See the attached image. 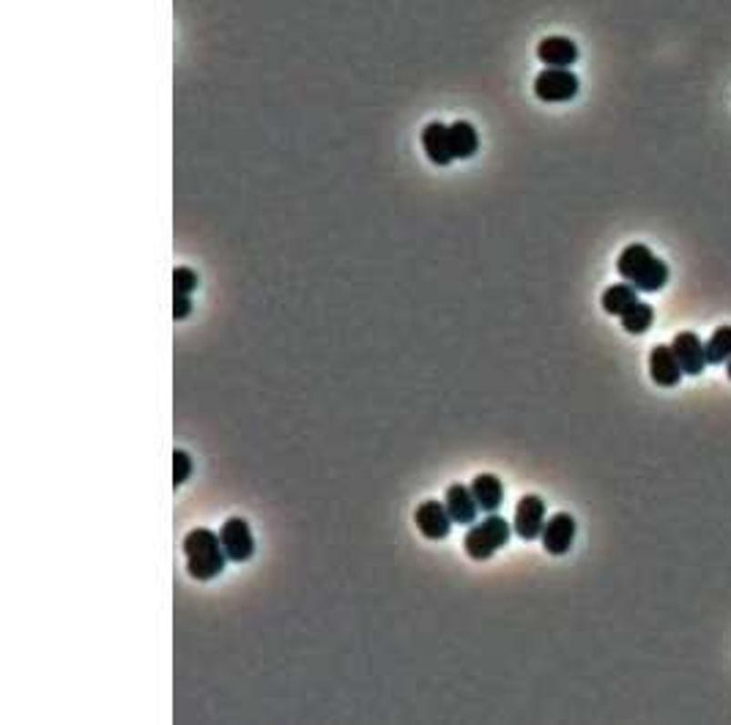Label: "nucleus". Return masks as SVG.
<instances>
[{"instance_id":"nucleus-1","label":"nucleus","mask_w":731,"mask_h":725,"mask_svg":"<svg viewBox=\"0 0 731 725\" xmlns=\"http://www.w3.org/2000/svg\"><path fill=\"white\" fill-rule=\"evenodd\" d=\"M616 271L624 282L644 293H657L668 282V266L644 244L624 247L616 260Z\"/></svg>"},{"instance_id":"nucleus-2","label":"nucleus","mask_w":731,"mask_h":725,"mask_svg":"<svg viewBox=\"0 0 731 725\" xmlns=\"http://www.w3.org/2000/svg\"><path fill=\"white\" fill-rule=\"evenodd\" d=\"M184 556H187V569L195 580L217 578L228 561L219 534L208 529H195L184 537Z\"/></svg>"},{"instance_id":"nucleus-3","label":"nucleus","mask_w":731,"mask_h":725,"mask_svg":"<svg viewBox=\"0 0 731 725\" xmlns=\"http://www.w3.org/2000/svg\"><path fill=\"white\" fill-rule=\"evenodd\" d=\"M510 534H513V526L504 518L491 512V518H485L482 523L477 526L472 523V529L463 537V548L474 561H488L499 548L510 542Z\"/></svg>"},{"instance_id":"nucleus-4","label":"nucleus","mask_w":731,"mask_h":725,"mask_svg":"<svg viewBox=\"0 0 731 725\" xmlns=\"http://www.w3.org/2000/svg\"><path fill=\"white\" fill-rule=\"evenodd\" d=\"M534 94L548 105L570 102L578 94V77L570 69H543L534 80Z\"/></svg>"},{"instance_id":"nucleus-5","label":"nucleus","mask_w":731,"mask_h":725,"mask_svg":"<svg viewBox=\"0 0 731 725\" xmlns=\"http://www.w3.org/2000/svg\"><path fill=\"white\" fill-rule=\"evenodd\" d=\"M671 350L685 376H701L706 368V347L695 331H679L671 342Z\"/></svg>"},{"instance_id":"nucleus-6","label":"nucleus","mask_w":731,"mask_h":725,"mask_svg":"<svg viewBox=\"0 0 731 725\" xmlns=\"http://www.w3.org/2000/svg\"><path fill=\"white\" fill-rule=\"evenodd\" d=\"M543 526H545V501L540 496H523L515 507V523H513L515 534L532 542L540 539Z\"/></svg>"},{"instance_id":"nucleus-7","label":"nucleus","mask_w":731,"mask_h":725,"mask_svg":"<svg viewBox=\"0 0 731 725\" xmlns=\"http://www.w3.org/2000/svg\"><path fill=\"white\" fill-rule=\"evenodd\" d=\"M540 539H543V548L551 556H564L573 548V539H575V518L567 515V512H556L553 518L545 520Z\"/></svg>"},{"instance_id":"nucleus-8","label":"nucleus","mask_w":731,"mask_h":725,"mask_svg":"<svg viewBox=\"0 0 731 725\" xmlns=\"http://www.w3.org/2000/svg\"><path fill=\"white\" fill-rule=\"evenodd\" d=\"M219 539H222V548L228 553L230 561H247L255 550V539H252V531L247 526L244 518H230L225 520V526L219 529Z\"/></svg>"},{"instance_id":"nucleus-9","label":"nucleus","mask_w":731,"mask_h":725,"mask_svg":"<svg viewBox=\"0 0 731 725\" xmlns=\"http://www.w3.org/2000/svg\"><path fill=\"white\" fill-rule=\"evenodd\" d=\"M649 376L660 389H671L682 381V368L671 350V345H655L649 350Z\"/></svg>"},{"instance_id":"nucleus-10","label":"nucleus","mask_w":731,"mask_h":725,"mask_svg":"<svg viewBox=\"0 0 731 725\" xmlns=\"http://www.w3.org/2000/svg\"><path fill=\"white\" fill-rule=\"evenodd\" d=\"M414 520H417V529L422 531V537H428V539H444L447 534H450V529H452V518H450V512H447V504L442 501H425V504H420L417 507V512H414Z\"/></svg>"},{"instance_id":"nucleus-11","label":"nucleus","mask_w":731,"mask_h":725,"mask_svg":"<svg viewBox=\"0 0 731 725\" xmlns=\"http://www.w3.org/2000/svg\"><path fill=\"white\" fill-rule=\"evenodd\" d=\"M537 58L548 69H570L578 61V47L567 36H548L537 47Z\"/></svg>"},{"instance_id":"nucleus-12","label":"nucleus","mask_w":731,"mask_h":725,"mask_svg":"<svg viewBox=\"0 0 731 725\" xmlns=\"http://www.w3.org/2000/svg\"><path fill=\"white\" fill-rule=\"evenodd\" d=\"M444 504H447V512L452 518V523H461V526H472L477 520V512H480V504L472 493V488H463V485H450L447 488V496H444Z\"/></svg>"},{"instance_id":"nucleus-13","label":"nucleus","mask_w":731,"mask_h":725,"mask_svg":"<svg viewBox=\"0 0 731 725\" xmlns=\"http://www.w3.org/2000/svg\"><path fill=\"white\" fill-rule=\"evenodd\" d=\"M422 148H425L428 159L433 165H439V167H447L450 162H455L452 146H450V126H444L439 121H433V124L425 126V132H422Z\"/></svg>"},{"instance_id":"nucleus-14","label":"nucleus","mask_w":731,"mask_h":725,"mask_svg":"<svg viewBox=\"0 0 731 725\" xmlns=\"http://www.w3.org/2000/svg\"><path fill=\"white\" fill-rule=\"evenodd\" d=\"M472 493L485 512H496L504 501V485L496 474H477L472 482Z\"/></svg>"},{"instance_id":"nucleus-15","label":"nucleus","mask_w":731,"mask_h":725,"mask_svg":"<svg viewBox=\"0 0 731 725\" xmlns=\"http://www.w3.org/2000/svg\"><path fill=\"white\" fill-rule=\"evenodd\" d=\"M450 146H452V156L455 159H472L480 148V137L477 129L469 121H455L450 126Z\"/></svg>"},{"instance_id":"nucleus-16","label":"nucleus","mask_w":731,"mask_h":725,"mask_svg":"<svg viewBox=\"0 0 731 725\" xmlns=\"http://www.w3.org/2000/svg\"><path fill=\"white\" fill-rule=\"evenodd\" d=\"M633 304H638V290L630 285V282H622V285H611L605 293H603V309L608 315H616L622 317Z\"/></svg>"},{"instance_id":"nucleus-17","label":"nucleus","mask_w":731,"mask_h":725,"mask_svg":"<svg viewBox=\"0 0 731 725\" xmlns=\"http://www.w3.org/2000/svg\"><path fill=\"white\" fill-rule=\"evenodd\" d=\"M706 365H726L731 358V326H720L706 339Z\"/></svg>"},{"instance_id":"nucleus-18","label":"nucleus","mask_w":731,"mask_h":725,"mask_svg":"<svg viewBox=\"0 0 731 725\" xmlns=\"http://www.w3.org/2000/svg\"><path fill=\"white\" fill-rule=\"evenodd\" d=\"M619 320H622V328H624V331H630V334H644V331H649V326L655 323V309H652L649 304L638 301V304H633Z\"/></svg>"},{"instance_id":"nucleus-19","label":"nucleus","mask_w":731,"mask_h":725,"mask_svg":"<svg viewBox=\"0 0 731 725\" xmlns=\"http://www.w3.org/2000/svg\"><path fill=\"white\" fill-rule=\"evenodd\" d=\"M198 285H200V279H198V274H195L192 268H187V266L176 268V274H173V290H176V293L192 296V293L198 290Z\"/></svg>"},{"instance_id":"nucleus-20","label":"nucleus","mask_w":731,"mask_h":725,"mask_svg":"<svg viewBox=\"0 0 731 725\" xmlns=\"http://www.w3.org/2000/svg\"><path fill=\"white\" fill-rule=\"evenodd\" d=\"M189 474H192V460H189V455H187L184 449H176V452H173V485L181 488V485L189 479Z\"/></svg>"},{"instance_id":"nucleus-21","label":"nucleus","mask_w":731,"mask_h":725,"mask_svg":"<svg viewBox=\"0 0 731 725\" xmlns=\"http://www.w3.org/2000/svg\"><path fill=\"white\" fill-rule=\"evenodd\" d=\"M189 312H192V298L184 296V293H176V298H173V317L176 320H184Z\"/></svg>"},{"instance_id":"nucleus-22","label":"nucleus","mask_w":731,"mask_h":725,"mask_svg":"<svg viewBox=\"0 0 731 725\" xmlns=\"http://www.w3.org/2000/svg\"><path fill=\"white\" fill-rule=\"evenodd\" d=\"M726 376H728V381H731V358L726 361Z\"/></svg>"}]
</instances>
